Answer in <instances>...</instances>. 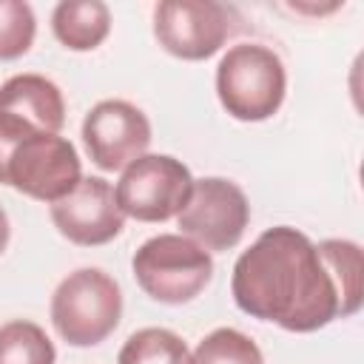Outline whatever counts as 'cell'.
I'll list each match as a JSON object with an SVG mask.
<instances>
[{
	"mask_svg": "<svg viewBox=\"0 0 364 364\" xmlns=\"http://www.w3.org/2000/svg\"><path fill=\"white\" fill-rule=\"evenodd\" d=\"M37 34L34 9L23 0H0V60L23 57Z\"/></svg>",
	"mask_w": 364,
	"mask_h": 364,
	"instance_id": "cell-17",
	"label": "cell"
},
{
	"mask_svg": "<svg viewBox=\"0 0 364 364\" xmlns=\"http://www.w3.org/2000/svg\"><path fill=\"white\" fill-rule=\"evenodd\" d=\"M51 222L68 242L80 247H97L122 233L125 213L117 205L111 182L102 176H82L68 196L51 205Z\"/></svg>",
	"mask_w": 364,
	"mask_h": 364,
	"instance_id": "cell-10",
	"label": "cell"
},
{
	"mask_svg": "<svg viewBox=\"0 0 364 364\" xmlns=\"http://www.w3.org/2000/svg\"><path fill=\"white\" fill-rule=\"evenodd\" d=\"M131 270L142 293L154 301L185 304L210 284L213 259L202 245L182 233H159L136 247Z\"/></svg>",
	"mask_w": 364,
	"mask_h": 364,
	"instance_id": "cell-5",
	"label": "cell"
},
{
	"mask_svg": "<svg viewBox=\"0 0 364 364\" xmlns=\"http://www.w3.org/2000/svg\"><path fill=\"white\" fill-rule=\"evenodd\" d=\"M191 191L193 176L182 159L171 154H142L122 171L114 196L119 210L136 222H168L188 205Z\"/></svg>",
	"mask_w": 364,
	"mask_h": 364,
	"instance_id": "cell-6",
	"label": "cell"
},
{
	"mask_svg": "<svg viewBox=\"0 0 364 364\" xmlns=\"http://www.w3.org/2000/svg\"><path fill=\"white\" fill-rule=\"evenodd\" d=\"M287 94V71L282 57L262 43L230 46L216 65V97L239 122L270 119Z\"/></svg>",
	"mask_w": 364,
	"mask_h": 364,
	"instance_id": "cell-3",
	"label": "cell"
},
{
	"mask_svg": "<svg viewBox=\"0 0 364 364\" xmlns=\"http://www.w3.org/2000/svg\"><path fill=\"white\" fill-rule=\"evenodd\" d=\"M0 111H14L48 134L65 125V100L57 82L43 74H14L0 85Z\"/></svg>",
	"mask_w": 364,
	"mask_h": 364,
	"instance_id": "cell-11",
	"label": "cell"
},
{
	"mask_svg": "<svg viewBox=\"0 0 364 364\" xmlns=\"http://www.w3.org/2000/svg\"><path fill=\"white\" fill-rule=\"evenodd\" d=\"M9 236H11V228H9V216H6V210L0 208V256H3V250L9 247Z\"/></svg>",
	"mask_w": 364,
	"mask_h": 364,
	"instance_id": "cell-18",
	"label": "cell"
},
{
	"mask_svg": "<svg viewBox=\"0 0 364 364\" xmlns=\"http://www.w3.org/2000/svg\"><path fill=\"white\" fill-rule=\"evenodd\" d=\"M236 31V11L213 0H162L154 6V37L179 60H208Z\"/></svg>",
	"mask_w": 364,
	"mask_h": 364,
	"instance_id": "cell-8",
	"label": "cell"
},
{
	"mask_svg": "<svg viewBox=\"0 0 364 364\" xmlns=\"http://www.w3.org/2000/svg\"><path fill=\"white\" fill-rule=\"evenodd\" d=\"M318 253L330 264L336 284L344 299V313L355 316L364 301V259L361 247L350 239H324L318 242Z\"/></svg>",
	"mask_w": 364,
	"mask_h": 364,
	"instance_id": "cell-13",
	"label": "cell"
},
{
	"mask_svg": "<svg viewBox=\"0 0 364 364\" xmlns=\"http://www.w3.org/2000/svg\"><path fill=\"white\" fill-rule=\"evenodd\" d=\"M82 179L77 148L14 111H0V185L37 202H60Z\"/></svg>",
	"mask_w": 364,
	"mask_h": 364,
	"instance_id": "cell-2",
	"label": "cell"
},
{
	"mask_svg": "<svg viewBox=\"0 0 364 364\" xmlns=\"http://www.w3.org/2000/svg\"><path fill=\"white\" fill-rule=\"evenodd\" d=\"M82 142L100 171H125L148 151L151 122L128 100H102L82 119Z\"/></svg>",
	"mask_w": 364,
	"mask_h": 364,
	"instance_id": "cell-9",
	"label": "cell"
},
{
	"mask_svg": "<svg viewBox=\"0 0 364 364\" xmlns=\"http://www.w3.org/2000/svg\"><path fill=\"white\" fill-rule=\"evenodd\" d=\"M247 222H250V202L245 191L225 176L193 179L191 199L176 216L182 236L193 239L208 253H222L236 247L247 230Z\"/></svg>",
	"mask_w": 364,
	"mask_h": 364,
	"instance_id": "cell-7",
	"label": "cell"
},
{
	"mask_svg": "<svg viewBox=\"0 0 364 364\" xmlns=\"http://www.w3.org/2000/svg\"><path fill=\"white\" fill-rule=\"evenodd\" d=\"M51 31L68 51H94L111 31V11L102 0H63L51 11Z\"/></svg>",
	"mask_w": 364,
	"mask_h": 364,
	"instance_id": "cell-12",
	"label": "cell"
},
{
	"mask_svg": "<svg viewBox=\"0 0 364 364\" xmlns=\"http://www.w3.org/2000/svg\"><path fill=\"white\" fill-rule=\"evenodd\" d=\"M230 293L242 313L287 333H316L347 318L336 276L307 233L267 228L233 264Z\"/></svg>",
	"mask_w": 364,
	"mask_h": 364,
	"instance_id": "cell-1",
	"label": "cell"
},
{
	"mask_svg": "<svg viewBox=\"0 0 364 364\" xmlns=\"http://www.w3.org/2000/svg\"><path fill=\"white\" fill-rule=\"evenodd\" d=\"M122 318V290L114 276L100 267L68 273L51 296V324L71 347H94L105 341Z\"/></svg>",
	"mask_w": 364,
	"mask_h": 364,
	"instance_id": "cell-4",
	"label": "cell"
},
{
	"mask_svg": "<svg viewBox=\"0 0 364 364\" xmlns=\"http://www.w3.org/2000/svg\"><path fill=\"white\" fill-rule=\"evenodd\" d=\"M57 350L46 330L28 318L0 327V364H54Z\"/></svg>",
	"mask_w": 364,
	"mask_h": 364,
	"instance_id": "cell-15",
	"label": "cell"
},
{
	"mask_svg": "<svg viewBox=\"0 0 364 364\" xmlns=\"http://www.w3.org/2000/svg\"><path fill=\"white\" fill-rule=\"evenodd\" d=\"M188 344L165 327H142L131 333L117 355V364H188Z\"/></svg>",
	"mask_w": 364,
	"mask_h": 364,
	"instance_id": "cell-14",
	"label": "cell"
},
{
	"mask_svg": "<svg viewBox=\"0 0 364 364\" xmlns=\"http://www.w3.org/2000/svg\"><path fill=\"white\" fill-rule=\"evenodd\" d=\"M188 364H264V355L259 344L242 330L216 327L196 344Z\"/></svg>",
	"mask_w": 364,
	"mask_h": 364,
	"instance_id": "cell-16",
	"label": "cell"
}]
</instances>
